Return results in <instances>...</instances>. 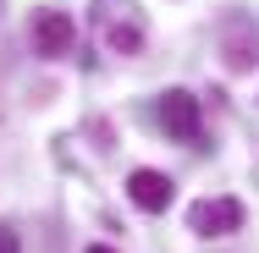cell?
I'll return each mask as SVG.
<instances>
[{
  "label": "cell",
  "instance_id": "1",
  "mask_svg": "<svg viewBox=\"0 0 259 253\" xmlns=\"http://www.w3.org/2000/svg\"><path fill=\"white\" fill-rule=\"evenodd\" d=\"M243 204L237 198H199L188 209V231L193 237H232V231H243Z\"/></svg>",
  "mask_w": 259,
  "mask_h": 253
},
{
  "label": "cell",
  "instance_id": "2",
  "mask_svg": "<svg viewBox=\"0 0 259 253\" xmlns=\"http://www.w3.org/2000/svg\"><path fill=\"white\" fill-rule=\"evenodd\" d=\"M160 121H165V132H171L177 143H199L204 116H199V99H193L188 88H165V99H160Z\"/></svg>",
  "mask_w": 259,
  "mask_h": 253
},
{
  "label": "cell",
  "instance_id": "3",
  "mask_svg": "<svg viewBox=\"0 0 259 253\" xmlns=\"http://www.w3.org/2000/svg\"><path fill=\"white\" fill-rule=\"evenodd\" d=\"M72 44H77V22H72L61 6L33 11V50H39V55H66Z\"/></svg>",
  "mask_w": 259,
  "mask_h": 253
},
{
  "label": "cell",
  "instance_id": "4",
  "mask_svg": "<svg viewBox=\"0 0 259 253\" xmlns=\"http://www.w3.org/2000/svg\"><path fill=\"white\" fill-rule=\"evenodd\" d=\"M127 198L138 204L144 215H165L171 198H177V182H171L165 171H149V165H144V171H133V176H127Z\"/></svg>",
  "mask_w": 259,
  "mask_h": 253
},
{
  "label": "cell",
  "instance_id": "5",
  "mask_svg": "<svg viewBox=\"0 0 259 253\" xmlns=\"http://www.w3.org/2000/svg\"><path fill=\"white\" fill-rule=\"evenodd\" d=\"M221 50H226V66H254L259 61V28L248 22V17H226L221 22Z\"/></svg>",
  "mask_w": 259,
  "mask_h": 253
},
{
  "label": "cell",
  "instance_id": "6",
  "mask_svg": "<svg viewBox=\"0 0 259 253\" xmlns=\"http://www.w3.org/2000/svg\"><path fill=\"white\" fill-rule=\"evenodd\" d=\"M105 50H110V55H138V50H144V28H138L133 17L105 22Z\"/></svg>",
  "mask_w": 259,
  "mask_h": 253
},
{
  "label": "cell",
  "instance_id": "7",
  "mask_svg": "<svg viewBox=\"0 0 259 253\" xmlns=\"http://www.w3.org/2000/svg\"><path fill=\"white\" fill-rule=\"evenodd\" d=\"M0 253H22V242H17V231H6V226H0Z\"/></svg>",
  "mask_w": 259,
  "mask_h": 253
},
{
  "label": "cell",
  "instance_id": "8",
  "mask_svg": "<svg viewBox=\"0 0 259 253\" xmlns=\"http://www.w3.org/2000/svg\"><path fill=\"white\" fill-rule=\"evenodd\" d=\"M89 253H116V248H105V242H94V248H89Z\"/></svg>",
  "mask_w": 259,
  "mask_h": 253
}]
</instances>
